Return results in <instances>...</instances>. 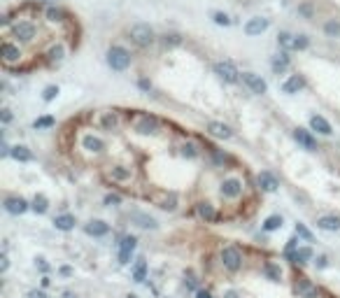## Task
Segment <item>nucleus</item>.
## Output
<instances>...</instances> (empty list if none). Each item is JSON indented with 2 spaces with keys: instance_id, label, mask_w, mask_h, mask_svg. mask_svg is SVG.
Here are the masks:
<instances>
[{
  "instance_id": "1",
  "label": "nucleus",
  "mask_w": 340,
  "mask_h": 298,
  "mask_svg": "<svg viewBox=\"0 0 340 298\" xmlns=\"http://www.w3.org/2000/svg\"><path fill=\"white\" fill-rule=\"evenodd\" d=\"M108 65L112 68V70H126V68L131 65V54L126 52L124 47H119V44L110 47V52H108Z\"/></svg>"
},
{
  "instance_id": "2",
  "label": "nucleus",
  "mask_w": 340,
  "mask_h": 298,
  "mask_svg": "<svg viewBox=\"0 0 340 298\" xmlns=\"http://www.w3.org/2000/svg\"><path fill=\"white\" fill-rule=\"evenodd\" d=\"M135 133H140V135H156L159 133V119L152 117V114H142V117H138L133 123Z\"/></svg>"
},
{
  "instance_id": "3",
  "label": "nucleus",
  "mask_w": 340,
  "mask_h": 298,
  "mask_svg": "<svg viewBox=\"0 0 340 298\" xmlns=\"http://www.w3.org/2000/svg\"><path fill=\"white\" fill-rule=\"evenodd\" d=\"M131 40H133L138 47H149L154 42V30L147 24H135L131 28Z\"/></svg>"
},
{
  "instance_id": "4",
  "label": "nucleus",
  "mask_w": 340,
  "mask_h": 298,
  "mask_svg": "<svg viewBox=\"0 0 340 298\" xmlns=\"http://www.w3.org/2000/svg\"><path fill=\"white\" fill-rule=\"evenodd\" d=\"M215 72L219 75V79H224L226 84H235V82L242 77L240 72H238V68H235L231 61H219V63H215Z\"/></svg>"
},
{
  "instance_id": "5",
  "label": "nucleus",
  "mask_w": 340,
  "mask_h": 298,
  "mask_svg": "<svg viewBox=\"0 0 340 298\" xmlns=\"http://www.w3.org/2000/svg\"><path fill=\"white\" fill-rule=\"evenodd\" d=\"M222 263H224L228 270H240L242 266V254L238 247H224L222 252Z\"/></svg>"
},
{
  "instance_id": "6",
  "label": "nucleus",
  "mask_w": 340,
  "mask_h": 298,
  "mask_svg": "<svg viewBox=\"0 0 340 298\" xmlns=\"http://www.w3.org/2000/svg\"><path fill=\"white\" fill-rule=\"evenodd\" d=\"M240 79H242V84L250 89L252 93H259V96H261V93H266V91H268V84H266L259 75H254V72H242Z\"/></svg>"
},
{
  "instance_id": "7",
  "label": "nucleus",
  "mask_w": 340,
  "mask_h": 298,
  "mask_svg": "<svg viewBox=\"0 0 340 298\" xmlns=\"http://www.w3.org/2000/svg\"><path fill=\"white\" fill-rule=\"evenodd\" d=\"M14 35H17L21 42H33L37 35V28H35V24H30V21H19L17 26H14Z\"/></svg>"
},
{
  "instance_id": "8",
  "label": "nucleus",
  "mask_w": 340,
  "mask_h": 298,
  "mask_svg": "<svg viewBox=\"0 0 340 298\" xmlns=\"http://www.w3.org/2000/svg\"><path fill=\"white\" fill-rule=\"evenodd\" d=\"M135 247H138V240H135L133 236L121 238V242H119V263H128V261H131Z\"/></svg>"
},
{
  "instance_id": "9",
  "label": "nucleus",
  "mask_w": 340,
  "mask_h": 298,
  "mask_svg": "<svg viewBox=\"0 0 340 298\" xmlns=\"http://www.w3.org/2000/svg\"><path fill=\"white\" fill-rule=\"evenodd\" d=\"M222 196L224 198H240L242 196V182L238 177H228L222 184Z\"/></svg>"
},
{
  "instance_id": "10",
  "label": "nucleus",
  "mask_w": 340,
  "mask_h": 298,
  "mask_svg": "<svg viewBox=\"0 0 340 298\" xmlns=\"http://www.w3.org/2000/svg\"><path fill=\"white\" fill-rule=\"evenodd\" d=\"M294 140L298 142L303 149H308V151H314V149H317L314 138L310 135V131H305V128H296V131H294Z\"/></svg>"
},
{
  "instance_id": "11",
  "label": "nucleus",
  "mask_w": 340,
  "mask_h": 298,
  "mask_svg": "<svg viewBox=\"0 0 340 298\" xmlns=\"http://www.w3.org/2000/svg\"><path fill=\"white\" fill-rule=\"evenodd\" d=\"M268 19H263V17H254V19H250L247 24H245V33L247 35H261L266 28H268Z\"/></svg>"
},
{
  "instance_id": "12",
  "label": "nucleus",
  "mask_w": 340,
  "mask_h": 298,
  "mask_svg": "<svg viewBox=\"0 0 340 298\" xmlns=\"http://www.w3.org/2000/svg\"><path fill=\"white\" fill-rule=\"evenodd\" d=\"M0 54H2V61L5 63H17L19 59H21V49H19L17 44H12V42H2Z\"/></svg>"
},
{
  "instance_id": "13",
  "label": "nucleus",
  "mask_w": 340,
  "mask_h": 298,
  "mask_svg": "<svg viewBox=\"0 0 340 298\" xmlns=\"http://www.w3.org/2000/svg\"><path fill=\"white\" fill-rule=\"evenodd\" d=\"M259 186L263 189V191H268V193H273V191H278V186H280V182H278V177L273 175V173H268V170H263L259 175Z\"/></svg>"
},
{
  "instance_id": "14",
  "label": "nucleus",
  "mask_w": 340,
  "mask_h": 298,
  "mask_svg": "<svg viewBox=\"0 0 340 298\" xmlns=\"http://www.w3.org/2000/svg\"><path fill=\"white\" fill-rule=\"evenodd\" d=\"M84 231H86L89 236H93V238H103V236H108L110 233V226L105 224V221L96 219V221H89V224L84 226Z\"/></svg>"
},
{
  "instance_id": "15",
  "label": "nucleus",
  "mask_w": 340,
  "mask_h": 298,
  "mask_svg": "<svg viewBox=\"0 0 340 298\" xmlns=\"http://www.w3.org/2000/svg\"><path fill=\"white\" fill-rule=\"evenodd\" d=\"M82 147L86 149V151H93V154H100L103 149H105V142L96 138V135H84L82 138Z\"/></svg>"
},
{
  "instance_id": "16",
  "label": "nucleus",
  "mask_w": 340,
  "mask_h": 298,
  "mask_svg": "<svg viewBox=\"0 0 340 298\" xmlns=\"http://www.w3.org/2000/svg\"><path fill=\"white\" fill-rule=\"evenodd\" d=\"M5 210H7L9 214H24V212L28 210V203L24 201V198H7V201H5Z\"/></svg>"
},
{
  "instance_id": "17",
  "label": "nucleus",
  "mask_w": 340,
  "mask_h": 298,
  "mask_svg": "<svg viewBox=\"0 0 340 298\" xmlns=\"http://www.w3.org/2000/svg\"><path fill=\"white\" fill-rule=\"evenodd\" d=\"M207 131L212 133L215 138H222V140H228L233 133H231V128L226 126V123H219V121H210L207 123Z\"/></svg>"
},
{
  "instance_id": "18",
  "label": "nucleus",
  "mask_w": 340,
  "mask_h": 298,
  "mask_svg": "<svg viewBox=\"0 0 340 298\" xmlns=\"http://www.w3.org/2000/svg\"><path fill=\"white\" fill-rule=\"evenodd\" d=\"M296 291H298V296L303 298H317V287H314L310 280H298V284H296Z\"/></svg>"
},
{
  "instance_id": "19",
  "label": "nucleus",
  "mask_w": 340,
  "mask_h": 298,
  "mask_svg": "<svg viewBox=\"0 0 340 298\" xmlns=\"http://www.w3.org/2000/svg\"><path fill=\"white\" fill-rule=\"evenodd\" d=\"M310 126H312V131L322 133V135H331V123L326 121L324 117H319V114H314V117H310Z\"/></svg>"
},
{
  "instance_id": "20",
  "label": "nucleus",
  "mask_w": 340,
  "mask_h": 298,
  "mask_svg": "<svg viewBox=\"0 0 340 298\" xmlns=\"http://www.w3.org/2000/svg\"><path fill=\"white\" fill-rule=\"evenodd\" d=\"M317 228L329 231V233H336V231H340V219L338 217H319L317 219Z\"/></svg>"
},
{
  "instance_id": "21",
  "label": "nucleus",
  "mask_w": 340,
  "mask_h": 298,
  "mask_svg": "<svg viewBox=\"0 0 340 298\" xmlns=\"http://www.w3.org/2000/svg\"><path fill=\"white\" fill-rule=\"evenodd\" d=\"M303 77H298V75H291V77L286 79L284 84H282V91H284V93H298V91H301V89H303Z\"/></svg>"
},
{
  "instance_id": "22",
  "label": "nucleus",
  "mask_w": 340,
  "mask_h": 298,
  "mask_svg": "<svg viewBox=\"0 0 340 298\" xmlns=\"http://www.w3.org/2000/svg\"><path fill=\"white\" fill-rule=\"evenodd\" d=\"M131 219H133L140 228H156V226H159L154 217H149V214H142V212H135V214H131Z\"/></svg>"
},
{
  "instance_id": "23",
  "label": "nucleus",
  "mask_w": 340,
  "mask_h": 298,
  "mask_svg": "<svg viewBox=\"0 0 340 298\" xmlns=\"http://www.w3.org/2000/svg\"><path fill=\"white\" fill-rule=\"evenodd\" d=\"M270 68H273V72H284L286 68H289V56H286V52L278 54V56H273V61H270Z\"/></svg>"
},
{
  "instance_id": "24",
  "label": "nucleus",
  "mask_w": 340,
  "mask_h": 298,
  "mask_svg": "<svg viewBox=\"0 0 340 298\" xmlns=\"http://www.w3.org/2000/svg\"><path fill=\"white\" fill-rule=\"evenodd\" d=\"M286 256L294 263H308L312 259V249L310 247H301V249H296V252H291V254H286Z\"/></svg>"
},
{
  "instance_id": "25",
  "label": "nucleus",
  "mask_w": 340,
  "mask_h": 298,
  "mask_svg": "<svg viewBox=\"0 0 340 298\" xmlns=\"http://www.w3.org/2000/svg\"><path fill=\"white\" fill-rule=\"evenodd\" d=\"M196 212L203 217L205 221H215L217 219V212H215V208L210 205V203H198V208H196Z\"/></svg>"
},
{
  "instance_id": "26",
  "label": "nucleus",
  "mask_w": 340,
  "mask_h": 298,
  "mask_svg": "<svg viewBox=\"0 0 340 298\" xmlns=\"http://www.w3.org/2000/svg\"><path fill=\"white\" fill-rule=\"evenodd\" d=\"M110 177H112V179H116V182H126V179H131V168L112 166V170H110Z\"/></svg>"
},
{
  "instance_id": "27",
  "label": "nucleus",
  "mask_w": 340,
  "mask_h": 298,
  "mask_svg": "<svg viewBox=\"0 0 340 298\" xmlns=\"http://www.w3.org/2000/svg\"><path fill=\"white\" fill-rule=\"evenodd\" d=\"M63 56H65V47H63V44H54V47L47 52V61L49 63H61Z\"/></svg>"
},
{
  "instance_id": "28",
  "label": "nucleus",
  "mask_w": 340,
  "mask_h": 298,
  "mask_svg": "<svg viewBox=\"0 0 340 298\" xmlns=\"http://www.w3.org/2000/svg\"><path fill=\"white\" fill-rule=\"evenodd\" d=\"M54 224L58 231H70V228L75 226V217H72V214H61V217L54 219Z\"/></svg>"
},
{
  "instance_id": "29",
  "label": "nucleus",
  "mask_w": 340,
  "mask_h": 298,
  "mask_svg": "<svg viewBox=\"0 0 340 298\" xmlns=\"http://www.w3.org/2000/svg\"><path fill=\"white\" fill-rule=\"evenodd\" d=\"M100 123H103V128L114 131L116 126H119V117H116L114 112H105V114H103V119H100Z\"/></svg>"
},
{
  "instance_id": "30",
  "label": "nucleus",
  "mask_w": 340,
  "mask_h": 298,
  "mask_svg": "<svg viewBox=\"0 0 340 298\" xmlns=\"http://www.w3.org/2000/svg\"><path fill=\"white\" fill-rule=\"evenodd\" d=\"M263 272L268 275V280H273V282H280L282 280V270H280V266H275V263H266L263 266Z\"/></svg>"
},
{
  "instance_id": "31",
  "label": "nucleus",
  "mask_w": 340,
  "mask_h": 298,
  "mask_svg": "<svg viewBox=\"0 0 340 298\" xmlns=\"http://www.w3.org/2000/svg\"><path fill=\"white\" fill-rule=\"evenodd\" d=\"M9 154H12V158H17V161H33V154L26 147H19V145L9 149Z\"/></svg>"
},
{
  "instance_id": "32",
  "label": "nucleus",
  "mask_w": 340,
  "mask_h": 298,
  "mask_svg": "<svg viewBox=\"0 0 340 298\" xmlns=\"http://www.w3.org/2000/svg\"><path fill=\"white\" fill-rule=\"evenodd\" d=\"M144 277H147V263H144V259H138V263H135V268H133V280L144 282Z\"/></svg>"
},
{
  "instance_id": "33",
  "label": "nucleus",
  "mask_w": 340,
  "mask_h": 298,
  "mask_svg": "<svg viewBox=\"0 0 340 298\" xmlns=\"http://www.w3.org/2000/svg\"><path fill=\"white\" fill-rule=\"evenodd\" d=\"M30 208H33V210H35L37 214H45L47 208H49V201H47L45 196L40 193V196H35V198H33V205H30Z\"/></svg>"
},
{
  "instance_id": "34",
  "label": "nucleus",
  "mask_w": 340,
  "mask_h": 298,
  "mask_svg": "<svg viewBox=\"0 0 340 298\" xmlns=\"http://www.w3.org/2000/svg\"><path fill=\"white\" fill-rule=\"evenodd\" d=\"M278 228H282V217L280 214H273V217H268V219L263 221V231H278Z\"/></svg>"
},
{
  "instance_id": "35",
  "label": "nucleus",
  "mask_w": 340,
  "mask_h": 298,
  "mask_svg": "<svg viewBox=\"0 0 340 298\" xmlns=\"http://www.w3.org/2000/svg\"><path fill=\"white\" fill-rule=\"evenodd\" d=\"M278 44L282 47V49H294V35L286 33V30H282V33L278 35Z\"/></svg>"
},
{
  "instance_id": "36",
  "label": "nucleus",
  "mask_w": 340,
  "mask_h": 298,
  "mask_svg": "<svg viewBox=\"0 0 340 298\" xmlns=\"http://www.w3.org/2000/svg\"><path fill=\"white\" fill-rule=\"evenodd\" d=\"M179 151H182V156H187V158H196L198 156V149L194 142H184L182 147H179Z\"/></svg>"
},
{
  "instance_id": "37",
  "label": "nucleus",
  "mask_w": 340,
  "mask_h": 298,
  "mask_svg": "<svg viewBox=\"0 0 340 298\" xmlns=\"http://www.w3.org/2000/svg\"><path fill=\"white\" fill-rule=\"evenodd\" d=\"M175 196H172V193H168V196H166V198H161V201H159V208H163V210H175Z\"/></svg>"
},
{
  "instance_id": "38",
  "label": "nucleus",
  "mask_w": 340,
  "mask_h": 298,
  "mask_svg": "<svg viewBox=\"0 0 340 298\" xmlns=\"http://www.w3.org/2000/svg\"><path fill=\"white\" fill-rule=\"evenodd\" d=\"M54 117H42V119H35V123H33V126H35V128H52V126H54Z\"/></svg>"
},
{
  "instance_id": "39",
  "label": "nucleus",
  "mask_w": 340,
  "mask_h": 298,
  "mask_svg": "<svg viewBox=\"0 0 340 298\" xmlns=\"http://www.w3.org/2000/svg\"><path fill=\"white\" fill-rule=\"evenodd\" d=\"M296 236L303 238V240H308V242H312V233H310V231H308L303 224H296Z\"/></svg>"
},
{
  "instance_id": "40",
  "label": "nucleus",
  "mask_w": 340,
  "mask_h": 298,
  "mask_svg": "<svg viewBox=\"0 0 340 298\" xmlns=\"http://www.w3.org/2000/svg\"><path fill=\"white\" fill-rule=\"evenodd\" d=\"M212 19H215L217 26H228V24H231V19L226 17L224 12H215V14H212Z\"/></svg>"
},
{
  "instance_id": "41",
  "label": "nucleus",
  "mask_w": 340,
  "mask_h": 298,
  "mask_svg": "<svg viewBox=\"0 0 340 298\" xmlns=\"http://www.w3.org/2000/svg\"><path fill=\"white\" fill-rule=\"evenodd\" d=\"M56 96H58V87H47V89H45V93H42V98H45L47 103H52V100H54Z\"/></svg>"
},
{
  "instance_id": "42",
  "label": "nucleus",
  "mask_w": 340,
  "mask_h": 298,
  "mask_svg": "<svg viewBox=\"0 0 340 298\" xmlns=\"http://www.w3.org/2000/svg\"><path fill=\"white\" fill-rule=\"evenodd\" d=\"M324 30H326L329 35H340V24L338 21H329V24L324 26Z\"/></svg>"
},
{
  "instance_id": "43",
  "label": "nucleus",
  "mask_w": 340,
  "mask_h": 298,
  "mask_svg": "<svg viewBox=\"0 0 340 298\" xmlns=\"http://www.w3.org/2000/svg\"><path fill=\"white\" fill-rule=\"evenodd\" d=\"M47 19H49V21H61L63 12H61V9H56V7H49V9H47Z\"/></svg>"
},
{
  "instance_id": "44",
  "label": "nucleus",
  "mask_w": 340,
  "mask_h": 298,
  "mask_svg": "<svg viewBox=\"0 0 340 298\" xmlns=\"http://www.w3.org/2000/svg\"><path fill=\"white\" fill-rule=\"evenodd\" d=\"M308 37L305 35H298V37H294V49H305V47H308Z\"/></svg>"
},
{
  "instance_id": "45",
  "label": "nucleus",
  "mask_w": 340,
  "mask_h": 298,
  "mask_svg": "<svg viewBox=\"0 0 340 298\" xmlns=\"http://www.w3.org/2000/svg\"><path fill=\"white\" fill-rule=\"evenodd\" d=\"M105 203H108V205H119V203H121V198H119L116 193H110V196H105Z\"/></svg>"
},
{
  "instance_id": "46",
  "label": "nucleus",
  "mask_w": 340,
  "mask_h": 298,
  "mask_svg": "<svg viewBox=\"0 0 340 298\" xmlns=\"http://www.w3.org/2000/svg\"><path fill=\"white\" fill-rule=\"evenodd\" d=\"M163 44L168 47V44H179V37L177 35H166L163 37Z\"/></svg>"
},
{
  "instance_id": "47",
  "label": "nucleus",
  "mask_w": 340,
  "mask_h": 298,
  "mask_svg": "<svg viewBox=\"0 0 340 298\" xmlns=\"http://www.w3.org/2000/svg\"><path fill=\"white\" fill-rule=\"evenodd\" d=\"M0 119H2V123H9V121H12V112H9V110H2Z\"/></svg>"
},
{
  "instance_id": "48",
  "label": "nucleus",
  "mask_w": 340,
  "mask_h": 298,
  "mask_svg": "<svg viewBox=\"0 0 340 298\" xmlns=\"http://www.w3.org/2000/svg\"><path fill=\"white\" fill-rule=\"evenodd\" d=\"M28 298H49V296H47V294H45V291H30V294H28Z\"/></svg>"
},
{
  "instance_id": "49",
  "label": "nucleus",
  "mask_w": 340,
  "mask_h": 298,
  "mask_svg": "<svg viewBox=\"0 0 340 298\" xmlns=\"http://www.w3.org/2000/svg\"><path fill=\"white\" fill-rule=\"evenodd\" d=\"M140 89H142V91H149V89H152V84H149L147 79H140Z\"/></svg>"
},
{
  "instance_id": "50",
  "label": "nucleus",
  "mask_w": 340,
  "mask_h": 298,
  "mask_svg": "<svg viewBox=\"0 0 340 298\" xmlns=\"http://www.w3.org/2000/svg\"><path fill=\"white\" fill-rule=\"evenodd\" d=\"M215 161H217V163H224V161H226V156H224V154H222V151H215Z\"/></svg>"
},
{
  "instance_id": "51",
  "label": "nucleus",
  "mask_w": 340,
  "mask_h": 298,
  "mask_svg": "<svg viewBox=\"0 0 340 298\" xmlns=\"http://www.w3.org/2000/svg\"><path fill=\"white\" fill-rule=\"evenodd\" d=\"M0 270H2V272L7 270V256H2V259H0Z\"/></svg>"
},
{
  "instance_id": "52",
  "label": "nucleus",
  "mask_w": 340,
  "mask_h": 298,
  "mask_svg": "<svg viewBox=\"0 0 340 298\" xmlns=\"http://www.w3.org/2000/svg\"><path fill=\"white\" fill-rule=\"evenodd\" d=\"M61 275H65V277H68V275H72V268H70V266H63V268H61Z\"/></svg>"
},
{
  "instance_id": "53",
  "label": "nucleus",
  "mask_w": 340,
  "mask_h": 298,
  "mask_svg": "<svg viewBox=\"0 0 340 298\" xmlns=\"http://www.w3.org/2000/svg\"><path fill=\"white\" fill-rule=\"evenodd\" d=\"M196 298H212V296H210L207 291H198V296H196Z\"/></svg>"
},
{
  "instance_id": "54",
  "label": "nucleus",
  "mask_w": 340,
  "mask_h": 298,
  "mask_svg": "<svg viewBox=\"0 0 340 298\" xmlns=\"http://www.w3.org/2000/svg\"><path fill=\"white\" fill-rule=\"evenodd\" d=\"M224 298H238V294H235V291H228V294H226Z\"/></svg>"
},
{
  "instance_id": "55",
  "label": "nucleus",
  "mask_w": 340,
  "mask_h": 298,
  "mask_svg": "<svg viewBox=\"0 0 340 298\" xmlns=\"http://www.w3.org/2000/svg\"><path fill=\"white\" fill-rule=\"evenodd\" d=\"M61 298H77V296H75V294H63Z\"/></svg>"
}]
</instances>
